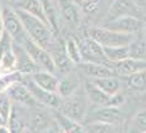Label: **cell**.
<instances>
[{
	"label": "cell",
	"mask_w": 146,
	"mask_h": 133,
	"mask_svg": "<svg viewBox=\"0 0 146 133\" xmlns=\"http://www.w3.org/2000/svg\"><path fill=\"white\" fill-rule=\"evenodd\" d=\"M15 12L21 19L23 29L28 38H31L35 43L40 44L41 47L46 48L47 51L50 47L55 44V34L46 22L32 15V14L23 12V10L15 9Z\"/></svg>",
	"instance_id": "1"
},
{
	"label": "cell",
	"mask_w": 146,
	"mask_h": 133,
	"mask_svg": "<svg viewBox=\"0 0 146 133\" xmlns=\"http://www.w3.org/2000/svg\"><path fill=\"white\" fill-rule=\"evenodd\" d=\"M58 109H60L61 114H64L65 117L83 123L84 118L89 110V100L84 93L83 85L74 94L61 99V104Z\"/></svg>",
	"instance_id": "2"
},
{
	"label": "cell",
	"mask_w": 146,
	"mask_h": 133,
	"mask_svg": "<svg viewBox=\"0 0 146 133\" xmlns=\"http://www.w3.org/2000/svg\"><path fill=\"white\" fill-rule=\"evenodd\" d=\"M86 33L90 38L100 44L102 47H118V46H128L136 36L121 33L116 30L108 29L106 27H95L89 28Z\"/></svg>",
	"instance_id": "3"
},
{
	"label": "cell",
	"mask_w": 146,
	"mask_h": 133,
	"mask_svg": "<svg viewBox=\"0 0 146 133\" xmlns=\"http://www.w3.org/2000/svg\"><path fill=\"white\" fill-rule=\"evenodd\" d=\"M19 44L27 51V53L31 56V58L36 64V66L38 67V70H44V71L56 73V67H55V64H53L50 51L41 47L40 44L35 43L27 36L19 42Z\"/></svg>",
	"instance_id": "4"
},
{
	"label": "cell",
	"mask_w": 146,
	"mask_h": 133,
	"mask_svg": "<svg viewBox=\"0 0 146 133\" xmlns=\"http://www.w3.org/2000/svg\"><path fill=\"white\" fill-rule=\"evenodd\" d=\"M123 119V112L119 107L116 105H100L95 107L94 109L88 110L83 123H90V122H99V123L108 124H118Z\"/></svg>",
	"instance_id": "5"
},
{
	"label": "cell",
	"mask_w": 146,
	"mask_h": 133,
	"mask_svg": "<svg viewBox=\"0 0 146 133\" xmlns=\"http://www.w3.org/2000/svg\"><path fill=\"white\" fill-rule=\"evenodd\" d=\"M103 27L112 30H116V32L127 33V34H133V36L144 32V22L136 15H122L113 19H109Z\"/></svg>",
	"instance_id": "6"
},
{
	"label": "cell",
	"mask_w": 146,
	"mask_h": 133,
	"mask_svg": "<svg viewBox=\"0 0 146 133\" xmlns=\"http://www.w3.org/2000/svg\"><path fill=\"white\" fill-rule=\"evenodd\" d=\"M24 85L28 87L29 93L32 94L33 99L37 101L40 105H43L46 108H52V109H58L60 108V104H61V98L58 97L57 93H53V91H48V90H44L40 87L38 85H36L31 80V77L24 79L23 76V80Z\"/></svg>",
	"instance_id": "7"
},
{
	"label": "cell",
	"mask_w": 146,
	"mask_h": 133,
	"mask_svg": "<svg viewBox=\"0 0 146 133\" xmlns=\"http://www.w3.org/2000/svg\"><path fill=\"white\" fill-rule=\"evenodd\" d=\"M81 55V62H93V64H109L107 61L103 47L89 36L83 37L78 41Z\"/></svg>",
	"instance_id": "8"
},
{
	"label": "cell",
	"mask_w": 146,
	"mask_h": 133,
	"mask_svg": "<svg viewBox=\"0 0 146 133\" xmlns=\"http://www.w3.org/2000/svg\"><path fill=\"white\" fill-rule=\"evenodd\" d=\"M1 14H3V27H4V32L13 38L15 43H19L22 39L27 34L23 29L22 22L19 19L18 14L15 9L12 7H4L1 8Z\"/></svg>",
	"instance_id": "9"
},
{
	"label": "cell",
	"mask_w": 146,
	"mask_h": 133,
	"mask_svg": "<svg viewBox=\"0 0 146 133\" xmlns=\"http://www.w3.org/2000/svg\"><path fill=\"white\" fill-rule=\"evenodd\" d=\"M7 94L9 95V98L12 99L13 103L18 104V105L26 107V108H35V107L40 105L33 99L32 94L29 93V90L24 85L23 81H19V83H15L14 85H12L7 90Z\"/></svg>",
	"instance_id": "10"
},
{
	"label": "cell",
	"mask_w": 146,
	"mask_h": 133,
	"mask_svg": "<svg viewBox=\"0 0 146 133\" xmlns=\"http://www.w3.org/2000/svg\"><path fill=\"white\" fill-rule=\"evenodd\" d=\"M109 65H111V67L114 70V72L117 73V76H123V77L146 70V60L145 58L126 57L121 61L111 62Z\"/></svg>",
	"instance_id": "11"
},
{
	"label": "cell",
	"mask_w": 146,
	"mask_h": 133,
	"mask_svg": "<svg viewBox=\"0 0 146 133\" xmlns=\"http://www.w3.org/2000/svg\"><path fill=\"white\" fill-rule=\"evenodd\" d=\"M13 51L14 55H15V71L22 73L23 76H29L31 73L36 72L38 70V67L36 66V64L31 58V56L19 43L14 42Z\"/></svg>",
	"instance_id": "12"
},
{
	"label": "cell",
	"mask_w": 146,
	"mask_h": 133,
	"mask_svg": "<svg viewBox=\"0 0 146 133\" xmlns=\"http://www.w3.org/2000/svg\"><path fill=\"white\" fill-rule=\"evenodd\" d=\"M28 113L26 107L18 105L13 103L12 112L7 120V126L9 127L10 133H23L28 127Z\"/></svg>",
	"instance_id": "13"
},
{
	"label": "cell",
	"mask_w": 146,
	"mask_h": 133,
	"mask_svg": "<svg viewBox=\"0 0 146 133\" xmlns=\"http://www.w3.org/2000/svg\"><path fill=\"white\" fill-rule=\"evenodd\" d=\"M58 15L70 25H78L81 19V10L75 0H57Z\"/></svg>",
	"instance_id": "14"
},
{
	"label": "cell",
	"mask_w": 146,
	"mask_h": 133,
	"mask_svg": "<svg viewBox=\"0 0 146 133\" xmlns=\"http://www.w3.org/2000/svg\"><path fill=\"white\" fill-rule=\"evenodd\" d=\"M33 109L35 110L28 115V127L35 133L46 132L52 124L51 114L43 109H36V107Z\"/></svg>",
	"instance_id": "15"
},
{
	"label": "cell",
	"mask_w": 146,
	"mask_h": 133,
	"mask_svg": "<svg viewBox=\"0 0 146 133\" xmlns=\"http://www.w3.org/2000/svg\"><path fill=\"white\" fill-rule=\"evenodd\" d=\"M80 72H83L89 79L106 77V76H117L114 70L109 64H93V62H80L78 64Z\"/></svg>",
	"instance_id": "16"
},
{
	"label": "cell",
	"mask_w": 146,
	"mask_h": 133,
	"mask_svg": "<svg viewBox=\"0 0 146 133\" xmlns=\"http://www.w3.org/2000/svg\"><path fill=\"white\" fill-rule=\"evenodd\" d=\"M81 87V81L80 77L76 73H72L71 71L65 73L61 79H58V84H57V90L56 93L58 94V97L61 99L66 98L69 95L74 94L78 89Z\"/></svg>",
	"instance_id": "17"
},
{
	"label": "cell",
	"mask_w": 146,
	"mask_h": 133,
	"mask_svg": "<svg viewBox=\"0 0 146 133\" xmlns=\"http://www.w3.org/2000/svg\"><path fill=\"white\" fill-rule=\"evenodd\" d=\"M52 56V60H53V64H55V67H56V71L61 72L62 75L70 72L72 70V62L67 57L66 52H65V48H64V42H58L55 43V47H53V51L50 52Z\"/></svg>",
	"instance_id": "18"
},
{
	"label": "cell",
	"mask_w": 146,
	"mask_h": 133,
	"mask_svg": "<svg viewBox=\"0 0 146 133\" xmlns=\"http://www.w3.org/2000/svg\"><path fill=\"white\" fill-rule=\"evenodd\" d=\"M99 90H102L104 94L113 97L118 94L122 90V81L118 76H106V77H98V79H89Z\"/></svg>",
	"instance_id": "19"
},
{
	"label": "cell",
	"mask_w": 146,
	"mask_h": 133,
	"mask_svg": "<svg viewBox=\"0 0 146 133\" xmlns=\"http://www.w3.org/2000/svg\"><path fill=\"white\" fill-rule=\"evenodd\" d=\"M31 80L40 87L48 91L56 93L57 90V84H58V77L53 72L44 71V70H37L36 72L29 75Z\"/></svg>",
	"instance_id": "20"
},
{
	"label": "cell",
	"mask_w": 146,
	"mask_h": 133,
	"mask_svg": "<svg viewBox=\"0 0 146 133\" xmlns=\"http://www.w3.org/2000/svg\"><path fill=\"white\" fill-rule=\"evenodd\" d=\"M137 13H140V10L132 0H114L109 8L108 21L122 15H136Z\"/></svg>",
	"instance_id": "21"
},
{
	"label": "cell",
	"mask_w": 146,
	"mask_h": 133,
	"mask_svg": "<svg viewBox=\"0 0 146 133\" xmlns=\"http://www.w3.org/2000/svg\"><path fill=\"white\" fill-rule=\"evenodd\" d=\"M42 9H43L44 17H46L47 24L50 25V28L52 29L53 34H58V10L56 4L53 3V0H40Z\"/></svg>",
	"instance_id": "22"
},
{
	"label": "cell",
	"mask_w": 146,
	"mask_h": 133,
	"mask_svg": "<svg viewBox=\"0 0 146 133\" xmlns=\"http://www.w3.org/2000/svg\"><path fill=\"white\" fill-rule=\"evenodd\" d=\"M13 8L14 9L23 10V12H26L28 14H32V15L37 17V18L42 19L43 22L47 23L40 0H15Z\"/></svg>",
	"instance_id": "23"
},
{
	"label": "cell",
	"mask_w": 146,
	"mask_h": 133,
	"mask_svg": "<svg viewBox=\"0 0 146 133\" xmlns=\"http://www.w3.org/2000/svg\"><path fill=\"white\" fill-rule=\"evenodd\" d=\"M126 133H146V109H141L133 115L126 127Z\"/></svg>",
	"instance_id": "24"
},
{
	"label": "cell",
	"mask_w": 146,
	"mask_h": 133,
	"mask_svg": "<svg viewBox=\"0 0 146 133\" xmlns=\"http://www.w3.org/2000/svg\"><path fill=\"white\" fill-rule=\"evenodd\" d=\"M56 120H57L58 126H60V129H62V131L66 133H86L83 123L70 119V118L65 117V115L61 114V113H57Z\"/></svg>",
	"instance_id": "25"
},
{
	"label": "cell",
	"mask_w": 146,
	"mask_h": 133,
	"mask_svg": "<svg viewBox=\"0 0 146 133\" xmlns=\"http://www.w3.org/2000/svg\"><path fill=\"white\" fill-rule=\"evenodd\" d=\"M126 85L132 91L136 93L146 91V70L126 76Z\"/></svg>",
	"instance_id": "26"
},
{
	"label": "cell",
	"mask_w": 146,
	"mask_h": 133,
	"mask_svg": "<svg viewBox=\"0 0 146 133\" xmlns=\"http://www.w3.org/2000/svg\"><path fill=\"white\" fill-rule=\"evenodd\" d=\"M103 52L107 58V61L117 62L121 61L126 57H130V51L128 46H118V47H103Z\"/></svg>",
	"instance_id": "27"
},
{
	"label": "cell",
	"mask_w": 146,
	"mask_h": 133,
	"mask_svg": "<svg viewBox=\"0 0 146 133\" xmlns=\"http://www.w3.org/2000/svg\"><path fill=\"white\" fill-rule=\"evenodd\" d=\"M64 48L67 55V57L71 60L72 64H80L81 62V55H80V48H79V43L75 38H67L64 42Z\"/></svg>",
	"instance_id": "28"
},
{
	"label": "cell",
	"mask_w": 146,
	"mask_h": 133,
	"mask_svg": "<svg viewBox=\"0 0 146 133\" xmlns=\"http://www.w3.org/2000/svg\"><path fill=\"white\" fill-rule=\"evenodd\" d=\"M23 80V75L19 73L18 71H10V72H4L0 75V93H4L9 89L12 85L15 83Z\"/></svg>",
	"instance_id": "29"
},
{
	"label": "cell",
	"mask_w": 146,
	"mask_h": 133,
	"mask_svg": "<svg viewBox=\"0 0 146 133\" xmlns=\"http://www.w3.org/2000/svg\"><path fill=\"white\" fill-rule=\"evenodd\" d=\"M86 133H116V124L99 123V122H90L83 123Z\"/></svg>",
	"instance_id": "30"
},
{
	"label": "cell",
	"mask_w": 146,
	"mask_h": 133,
	"mask_svg": "<svg viewBox=\"0 0 146 133\" xmlns=\"http://www.w3.org/2000/svg\"><path fill=\"white\" fill-rule=\"evenodd\" d=\"M128 51H130V57L145 58V56H146V39L135 37L133 41L128 44Z\"/></svg>",
	"instance_id": "31"
},
{
	"label": "cell",
	"mask_w": 146,
	"mask_h": 133,
	"mask_svg": "<svg viewBox=\"0 0 146 133\" xmlns=\"http://www.w3.org/2000/svg\"><path fill=\"white\" fill-rule=\"evenodd\" d=\"M13 108V101L7 94V91L0 93V122L7 124L9 114Z\"/></svg>",
	"instance_id": "32"
},
{
	"label": "cell",
	"mask_w": 146,
	"mask_h": 133,
	"mask_svg": "<svg viewBox=\"0 0 146 133\" xmlns=\"http://www.w3.org/2000/svg\"><path fill=\"white\" fill-rule=\"evenodd\" d=\"M14 70H15V55H14V51L12 48L0 56V72H10Z\"/></svg>",
	"instance_id": "33"
},
{
	"label": "cell",
	"mask_w": 146,
	"mask_h": 133,
	"mask_svg": "<svg viewBox=\"0 0 146 133\" xmlns=\"http://www.w3.org/2000/svg\"><path fill=\"white\" fill-rule=\"evenodd\" d=\"M103 0H80L79 8L81 13L86 14V15H92V14L97 13L99 7L102 5Z\"/></svg>",
	"instance_id": "34"
},
{
	"label": "cell",
	"mask_w": 146,
	"mask_h": 133,
	"mask_svg": "<svg viewBox=\"0 0 146 133\" xmlns=\"http://www.w3.org/2000/svg\"><path fill=\"white\" fill-rule=\"evenodd\" d=\"M13 44H14V41L12 37L8 34L7 32H3L1 36H0V56L12 50Z\"/></svg>",
	"instance_id": "35"
},
{
	"label": "cell",
	"mask_w": 146,
	"mask_h": 133,
	"mask_svg": "<svg viewBox=\"0 0 146 133\" xmlns=\"http://www.w3.org/2000/svg\"><path fill=\"white\" fill-rule=\"evenodd\" d=\"M140 12H145L146 13V0H132Z\"/></svg>",
	"instance_id": "36"
},
{
	"label": "cell",
	"mask_w": 146,
	"mask_h": 133,
	"mask_svg": "<svg viewBox=\"0 0 146 133\" xmlns=\"http://www.w3.org/2000/svg\"><path fill=\"white\" fill-rule=\"evenodd\" d=\"M0 133H10L9 127H8L5 123H1V124H0Z\"/></svg>",
	"instance_id": "37"
},
{
	"label": "cell",
	"mask_w": 146,
	"mask_h": 133,
	"mask_svg": "<svg viewBox=\"0 0 146 133\" xmlns=\"http://www.w3.org/2000/svg\"><path fill=\"white\" fill-rule=\"evenodd\" d=\"M4 32V27H3V14H1V7H0V36Z\"/></svg>",
	"instance_id": "38"
},
{
	"label": "cell",
	"mask_w": 146,
	"mask_h": 133,
	"mask_svg": "<svg viewBox=\"0 0 146 133\" xmlns=\"http://www.w3.org/2000/svg\"><path fill=\"white\" fill-rule=\"evenodd\" d=\"M142 22H144V33H145V36H146V18Z\"/></svg>",
	"instance_id": "39"
},
{
	"label": "cell",
	"mask_w": 146,
	"mask_h": 133,
	"mask_svg": "<svg viewBox=\"0 0 146 133\" xmlns=\"http://www.w3.org/2000/svg\"><path fill=\"white\" fill-rule=\"evenodd\" d=\"M58 133H66V132H64L62 129H60V132H58Z\"/></svg>",
	"instance_id": "40"
},
{
	"label": "cell",
	"mask_w": 146,
	"mask_h": 133,
	"mask_svg": "<svg viewBox=\"0 0 146 133\" xmlns=\"http://www.w3.org/2000/svg\"><path fill=\"white\" fill-rule=\"evenodd\" d=\"M0 75H1V72H0Z\"/></svg>",
	"instance_id": "41"
}]
</instances>
